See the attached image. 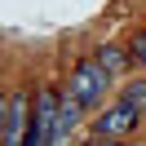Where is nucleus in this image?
<instances>
[{"mask_svg":"<svg viewBox=\"0 0 146 146\" xmlns=\"http://www.w3.org/2000/svg\"><path fill=\"white\" fill-rule=\"evenodd\" d=\"M111 80H115V75L102 66V58H84V62L71 71V84H66V93H71V98L80 102L84 111H93V106L102 102V93H106V84H111Z\"/></svg>","mask_w":146,"mask_h":146,"instance_id":"obj_1","label":"nucleus"},{"mask_svg":"<svg viewBox=\"0 0 146 146\" xmlns=\"http://www.w3.org/2000/svg\"><path fill=\"white\" fill-rule=\"evenodd\" d=\"M137 124H142V111L137 106L111 102V106L98 111V119H93V137H98V142H119V137H133Z\"/></svg>","mask_w":146,"mask_h":146,"instance_id":"obj_2","label":"nucleus"},{"mask_svg":"<svg viewBox=\"0 0 146 146\" xmlns=\"http://www.w3.org/2000/svg\"><path fill=\"white\" fill-rule=\"evenodd\" d=\"M58 93L53 89H40L36 93V106H31V133H27V146H44V142H58Z\"/></svg>","mask_w":146,"mask_h":146,"instance_id":"obj_3","label":"nucleus"},{"mask_svg":"<svg viewBox=\"0 0 146 146\" xmlns=\"http://www.w3.org/2000/svg\"><path fill=\"white\" fill-rule=\"evenodd\" d=\"M27 133H31V124H27V98H22V93H9V98H5L0 142H5V146H18V142H27Z\"/></svg>","mask_w":146,"mask_h":146,"instance_id":"obj_4","label":"nucleus"},{"mask_svg":"<svg viewBox=\"0 0 146 146\" xmlns=\"http://www.w3.org/2000/svg\"><path fill=\"white\" fill-rule=\"evenodd\" d=\"M98 58H102V66H106L115 80H119V75H128V66H133V53H128V49H119V44H102Z\"/></svg>","mask_w":146,"mask_h":146,"instance_id":"obj_5","label":"nucleus"},{"mask_svg":"<svg viewBox=\"0 0 146 146\" xmlns=\"http://www.w3.org/2000/svg\"><path fill=\"white\" fill-rule=\"evenodd\" d=\"M80 111H84V106L71 98V93H66V98H62V106H58V142L75 133V124H80Z\"/></svg>","mask_w":146,"mask_h":146,"instance_id":"obj_6","label":"nucleus"},{"mask_svg":"<svg viewBox=\"0 0 146 146\" xmlns=\"http://www.w3.org/2000/svg\"><path fill=\"white\" fill-rule=\"evenodd\" d=\"M119 102H128V106L146 111V80H128L124 89H119Z\"/></svg>","mask_w":146,"mask_h":146,"instance_id":"obj_7","label":"nucleus"},{"mask_svg":"<svg viewBox=\"0 0 146 146\" xmlns=\"http://www.w3.org/2000/svg\"><path fill=\"white\" fill-rule=\"evenodd\" d=\"M128 53H133V62H137V66H146V31H137V36L128 40Z\"/></svg>","mask_w":146,"mask_h":146,"instance_id":"obj_8","label":"nucleus"}]
</instances>
